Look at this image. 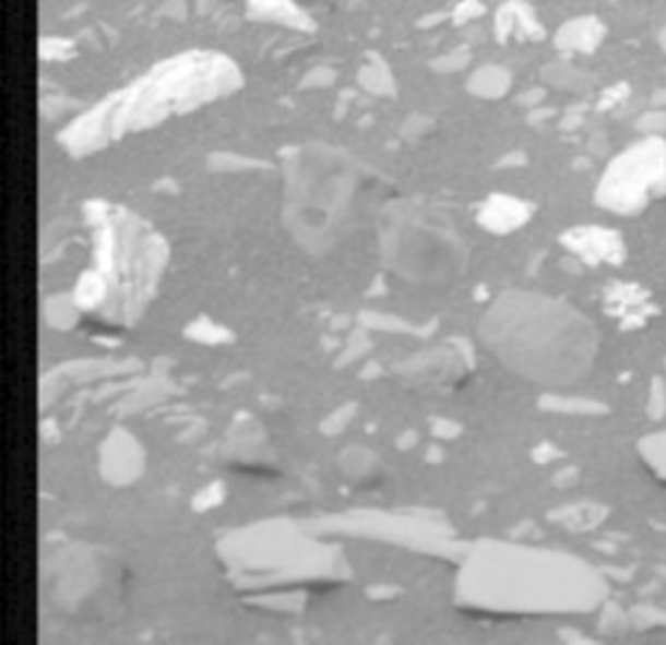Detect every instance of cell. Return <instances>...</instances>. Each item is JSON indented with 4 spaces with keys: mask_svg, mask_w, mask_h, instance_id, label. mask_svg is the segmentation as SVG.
Listing matches in <instances>:
<instances>
[{
    "mask_svg": "<svg viewBox=\"0 0 666 645\" xmlns=\"http://www.w3.org/2000/svg\"><path fill=\"white\" fill-rule=\"evenodd\" d=\"M625 97H628V86H625V84L617 86V89H609V92L602 97V101H599L602 110H607V107L617 105V101H622Z\"/></svg>",
    "mask_w": 666,
    "mask_h": 645,
    "instance_id": "obj_33",
    "label": "cell"
},
{
    "mask_svg": "<svg viewBox=\"0 0 666 645\" xmlns=\"http://www.w3.org/2000/svg\"><path fill=\"white\" fill-rule=\"evenodd\" d=\"M607 37V26L596 16H578L570 19L557 29L555 47L562 52H578V56H591L599 50V45Z\"/></svg>",
    "mask_w": 666,
    "mask_h": 645,
    "instance_id": "obj_16",
    "label": "cell"
},
{
    "mask_svg": "<svg viewBox=\"0 0 666 645\" xmlns=\"http://www.w3.org/2000/svg\"><path fill=\"white\" fill-rule=\"evenodd\" d=\"M128 568L112 549L71 545L47 557L43 596L47 609L66 622L107 624L118 620L128 599Z\"/></svg>",
    "mask_w": 666,
    "mask_h": 645,
    "instance_id": "obj_8",
    "label": "cell"
},
{
    "mask_svg": "<svg viewBox=\"0 0 666 645\" xmlns=\"http://www.w3.org/2000/svg\"><path fill=\"white\" fill-rule=\"evenodd\" d=\"M542 37H545V26L526 0H506L495 11V39L498 43H539Z\"/></svg>",
    "mask_w": 666,
    "mask_h": 645,
    "instance_id": "obj_13",
    "label": "cell"
},
{
    "mask_svg": "<svg viewBox=\"0 0 666 645\" xmlns=\"http://www.w3.org/2000/svg\"><path fill=\"white\" fill-rule=\"evenodd\" d=\"M607 594L599 570L581 557L511 541H481L455 581V604L479 617L586 614Z\"/></svg>",
    "mask_w": 666,
    "mask_h": 645,
    "instance_id": "obj_1",
    "label": "cell"
},
{
    "mask_svg": "<svg viewBox=\"0 0 666 645\" xmlns=\"http://www.w3.org/2000/svg\"><path fill=\"white\" fill-rule=\"evenodd\" d=\"M609 511L604 505H594V502H578V505L568 507H557V511L549 513V521H555L557 526L568 528V531L583 534L591 531V528L602 526L607 521Z\"/></svg>",
    "mask_w": 666,
    "mask_h": 645,
    "instance_id": "obj_20",
    "label": "cell"
},
{
    "mask_svg": "<svg viewBox=\"0 0 666 645\" xmlns=\"http://www.w3.org/2000/svg\"><path fill=\"white\" fill-rule=\"evenodd\" d=\"M219 557L229 581L240 590H263L278 596V590L300 594L302 586H325L344 575L342 557L331 547L318 545L302 531L289 526L245 528L227 536Z\"/></svg>",
    "mask_w": 666,
    "mask_h": 645,
    "instance_id": "obj_7",
    "label": "cell"
},
{
    "mask_svg": "<svg viewBox=\"0 0 666 645\" xmlns=\"http://www.w3.org/2000/svg\"><path fill=\"white\" fill-rule=\"evenodd\" d=\"M607 312L617 321H622L625 329H635L643 325L654 315V304H651L649 291L638 287V284H615L609 287L607 297H604Z\"/></svg>",
    "mask_w": 666,
    "mask_h": 645,
    "instance_id": "obj_15",
    "label": "cell"
},
{
    "mask_svg": "<svg viewBox=\"0 0 666 645\" xmlns=\"http://www.w3.org/2000/svg\"><path fill=\"white\" fill-rule=\"evenodd\" d=\"M542 79H545L547 86H555V89L562 92H586L596 84V79L591 73L570 63H549L542 71Z\"/></svg>",
    "mask_w": 666,
    "mask_h": 645,
    "instance_id": "obj_22",
    "label": "cell"
},
{
    "mask_svg": "<svg viewBox=\"0 0 666 645\" xmlns=\"http://www.w3.org/2000/svg\"><path fill=\"white\" fill-rule=\"evenodd\" d=\"M144 453L128 432H112L107 443H102V477L110 485H131L139 479Z\"/></svg>",
    "mask_w": 666,
    "mask_h": 645,
    "instance_id": "obj_12",
    "label": "cell"
},
{
    "mask_svg": "<svg viewBox=\"0 0 666 645\" xmlns=\"http://www.w3.org/2000/svg\"><path fill=\"white\" fill-rule=\"evenodd\" d=\"M159 16L173 19V22H182L188 16V0H165L159 9Z\"/></svg>",
    "mask_w": 666,
    "mask_h": 645,
    "instance_id": "obj_31",
    "label": "cell"
},
{
    "mask_svg": "<svg viewBox=\"0 0 666 645\" xmlns=\"http://www.w3.org/2000/svg\"><path fill=\"white\" fill-rule=\"evenodd\" d=\"M94 235V268L107 291L102 318L128 325L144 312L169 263V250L159 235L139 216L120 206L94 201L86 206Z\"/></svg>",
    "mask_w": 666,
    "mask_h": 645,
    "instance_id": "obj_6",
    "label": "cell"
},
{
    "mask_svg": "<svg viewBox=\"0 0 666 645\" xmlns=\"http://www.w3.org/2000/svg\"><path fill=\"white\" fill-rule=\"evenodd\" d=\"M638 456L643 464L656 474L658 479L666 481V430L651 432L638 443Z\"/></svg>",
    "mask_w": 666,
    "mask_h": 645,
    "instance_id": "obj_23",
    "label": "cell"
},
{
    "mask_svg": "<svg viewBox=\"0 0 666 645\" xmlns=\"http://www.w3.org/2000/svg\"><path fill=\"white\" fill-rule=\"evenodd\" d=\"M534 216V206L528 201L515 199L508 193H492L479 203L477 224L489 235H513L526 227Z\"/></svg>",
    "mask_w": 666,
    "mask_h": 645,
    "instance_id": "obj_11",
    "label": "cell"
},
{
    "mask_svg": "<svg viewBox=\"0 0 666 645\" xmlns=\"http://www.w3.org/2000/svg\"><path fill=\"white\" fill-rule=\"evenodd\" d=\"M461 357H455L451 349H438V351H427L423 357H414L412 365H406L401 370V375L412 378L417 375V380H427L432 385H443L455 380V375L461 378Z\"/></svg>",
    "mask_w": 666,
    "mask_h": 645,
    "instance_id": "obj_17",
    "label": "cell"
},
{
    "mask_svg": "<svg viewBox=\"0 0 666 645\" xmlns=\"http://www.w3.org/2000/svg\"><path fill=\"white\" fill-rule=\"evenodd\" d=\"M242 71L214 50H188L152 65L126 89L112 92L63 128L58 144L68 154L92 156L122 135L152 131L165 120L195 112L242 89Z\"/></svg>",
    "mask_w": 666,
    "mask_h": 645,
    "instance_id": "obj_3",
    "label": "cell"
},
{
    "mask_svg": "<svg viewBox=\"0 0 666 645\" xmlns=\"http://www.w3.org/2000/svg\"><path fill=\"white\" fill-rule=\"evenodd\" d=\"M466 63H468V50H453V52H448V56L435 60L432 68L440 73H453V71H461Z\"/></svg>",
    "mask_w": 666,
    "mask_h": 645,
    "instance_id": "obj_30",
    "label": "cell"
},
{
    "mask_svg": "<svg viewBox=\"0 0 666 645\" xmlns=\"http://www.w3.org/2000/svg\"><path fill=\"white\" fill-rule=\"evenodd\" d=\"M658 45H662V47H664V50H666V26H664V29H662V32H658Z\"/></svg>",
    "mask_w": 666,
    "mask_h": 645,
    "instance_id": "obj_36",
    "label": "cell"
},
{
    "mask_svg": "<svg viewBox=\"0 0 666 645\" xmlns=\"http://www.w3.org/2000/svg\"><path fill=\"white\" fill-rule=\"evenodd\" d=\"M654 105H656V107H666V89H662V92H656V94H654Z\"/></svg>",
    "mask_w": 666,
    "mask_h": 645,
    "instance_id": "obj_35",
    "label": "cell"
},
{
    "mask_svg": "<svg viewBox=\"0 0 666 645\" xmlns=\"http://www.w3.org/2000/svg\"><path fill=\"white\" fill-rule=\"evenodd\" d=\"M245 9L253 22L274 24L282 29L310 34L316 29V22L297 0H245Z\"/></svg>",
    "mask_w": 666,
    "mask_h": 645,
    "instance_id": "obj_14",
    "label": "cell"
},
{
    "mask_svg": "<svg viewBox=\"0 0 666 645\" xmlns=\"http://www.w3.org/2000/svg\"><path fill=\"white\" fill-rule=\"evenodd\" d=\"M372 232L385 274L412 287H451L472 263L464 232L443 208L427 201L393 195L380 208Z\"/></svg>",
    "mask_w": 666,
    "mask_h": 645,
    "instance_id": "obj_5",
    "label": "cell"
},
{
    "mask_svg": "<svg viewBox=\"0 0 666 645\" xmlns=\"http://www.w3.org/2000/svg\"><path fill=\"white\" fill-rule=\"evenodd\" d=\"M485 13V3L481 0H459V5L453 9V24L464 26L472 24L474 19H479Z\"/></svg>",
    "mask_w": 666,
    "mask_h": 645,
    "instance_id": "obj_29",
    "label": "cell"
},
{
    "mask_svg": "<svg viewBox=\"0 0 666 645\" xmlns=\"http://www.w3.org/2000/svg\"><path fill=\"white\" fill-rule=\"evenodd\" d=\"M76 56V45L71 39L63 37H43L39 39V58L45 63H63V60H71Z\"/></svg>",
    "mask_w": 666,
    "mask_h": 645,
    "instance_id": "obj_24",
    "label": "cell"
},
{
    "mask_svg": "<svg viewBox=\"0 0 666 645\" xmlns=\"http://www.w3.org/2000/svg\"><path fill=\"white\" fill-rule=\"evenodd\" d=\"M333 79H336V73L329 71V68H316V71H312L310 76L305 79V86H310V84L312 86H329Z\"/></svg>",
    "mask_w": 666,
    "mask_h": 645,
    "instance_id": "obj_32",
    "label": "cell"
},
{
    "mask_svg": "<svg viewBox=\"0 0 666 645\" xmlns=\"http://www.w3.org/2000/svg\"><path fill=\"white\" fill-rule=\"evenodd\" d=\"M560 242L586 266H620L628 255L622 235L607 227H573Z\"/></svg>",
    "mask_w": 666,
    "mask_h": 645,
    "instance_id": "obj_10",
    "label": "cell"
},
{
    "mask_svg": "<svg viewBox=\"0 0 666 645\" xmlns=\"http://www.w3.org/2000/svg\"><path fill=\"white\" fill-rule=\"evenodd\" d=\"M666 195V141L645 135L617 154L604 169L594 199L604 212L617 216L641 214L654 199Z\"/></svg>",
    "mask_w": 666,
    "mask_h": 645,
    "instance_id": "obj_9",
    "label": "cell"
},
{
    "mask_svg": "<svg viewBox=\"0 0 666 645\" xmlns=\"http://www.w3.org/2000/svg\"><path fill=\"white\" fill-rule=\"evenodd\" d=\"M649 417L654 419V422H662L666 417V383L662 378H656L654 383H651L649 391Z\"/></svg>",
    "mask_w": 666,
    "mask_h": 645,
    "instance_id": "obj_27",
    "label": "cell"
},
{
    "mask_svg": "<svg viewBox=\"0 0 666 645\" xmlns=\"http://www.w3.org/2000/svg\"><path fill=\"white\" fill-rule=\"evenodd\" d=\"M638 131L643 135H664L666 133V110L664 107H656V110L643 112L635 123Z\"/></svg>",
    "mask_w": 666,
    "mask_h": 645,
    "instance_id": "obj_26",
    "label": "cell"
},
{
    "mask_svg": "<svg viewBox=\"0 0 666 645\" xmlns=\"http://www.w3.org/2000/svg\"><path fill=\"white\" fill-rule=\"evenodd\" d=\"M338 477L352 487H367L380 479V461L365 451L362 445H352L338 456Z\"/></svg>",
    "mask_w": 666,
    "mask_h": 645,
    "instance_id": "obj_18",
    "label": "cell"
},
{
    "mask_svg": "<svg viewBox=\"0 0 666 645\" xmlns=\"http://www.w3.org/2000/svg\"><path fill=\"white\" fill-rule=\"evenodd\" d=\"M477 338L508 372L545 389L581 383L599 357L591 318L566 300L526 289L500 291L481 312Z\"/></svg>",
    "mask_w": 666,
    "mask_h": 645,
    "instance_id": "obj_4",
    "label": "cell"
},
{
    "mask_svg": "<svg viewBox=\"0 0 666 645\" xmlns=\"http://www.w3.org/2000/svg\"><path fill=\"white\" fill-rule=\"evenodd\" d=\"M396 186L349 152L325 144L284 156L282 222L302 253L323 258L376 227Z\"/></svg>",
    "mask_w": 666,
    "mask_h": 645,
    "instance_id": "obj_2",
    "label": "cell"
},
{
    "mask_svg": "<svg viewBox=\"0 0 666 645\" xmlns=\"http://www.w3.org/2000/svg\"><path fill=\"white\" fill-rule=\"evenodd\" d=\"M633 622L641 630H654V628H666V612L656 607H638L633 609Z\"/></svg>",
    "mask_w": 666,
    "mask_h": 645,
    "instance_id": "obj_28",
    "label": "cell"
},
{
    "mask_svg": "<svg viewBox=\"0 0 666 645\" xmlns=\"http://www.w3.org/2000/svg\"><path fill=\"white\" fill-rule=\"evenodd\" d=\"M357 81L367 94H376V97H393L396 94V79H393L391 65L380 56H372V52L359 68Z\"/></svg>",
    "mask_w": 666,
    "mask_h": 645,
    "instance_id": "obj_21",
    "label": "cell"
},
{
    "mask_svg": "<svg viewBox=\"0 0 666 645\" xmlns=\"http://www.w3.org/2000/svg\"><path fill=\"white\" fill-rule=\"evenodd\" d=\"M214 3H216V0H195V11H199V13L212 11Z\"/></svg>",
    "mask_w": 666,
    "mask_h": 645,
    "instance_id": "obj_34",
    "label": "cell"
},
{
    "mask_svg": "<svg viewBox=\"0 0 666 645\" xmlns=\"http://www.w3.org/2000/svg\"><path fill=\"white\" fill-rule=\"evenodd\" d=\"M545 404H549V409L557 411H573V414H602L604 406L596 404V401L588 398H560V396H547Z\"/></svg>",
    "mask_w": 666,
    "mask_h": 645,
    "instance_id": "obj_25",
    "label": "cell"
},
{
    "mask_svg": "<svg viewBox=\"0 0 666 645\" xmlns=\"http://www.w3.org/2000/svg\"><path fill=\"white\" fill-rule=\"evenodd\" d=\"M511 86H513L511 71L502 65H495V63L477 68V71H474L466 81L468 94H474V97H479V99L506 97V94L511 92Z\"/></svg>",
    "mask_w": 666,
    "mask_h": 645,
    "instance_id": "obj_19",
    "label": "cell"
}]
</instances>
